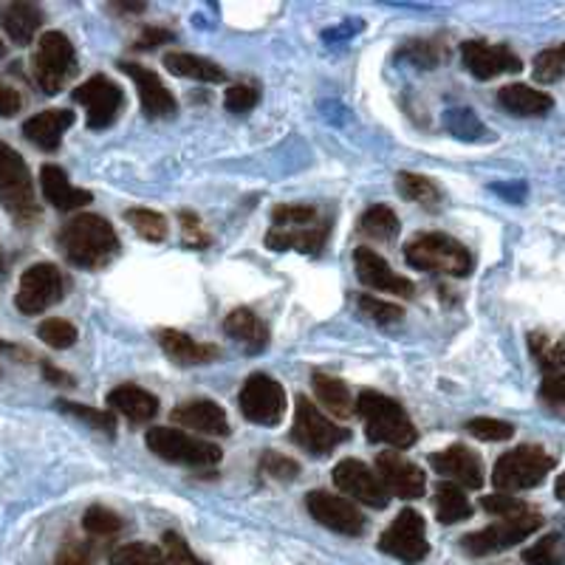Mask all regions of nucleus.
<instances>
[{"mask_svg":"<svg viewBox=\"0 0 565 565\" xmlns=\"http://www.w3.org/2000/svg\"><path fill=\"white\" fill-rule=\"evenodd\" d=\"M110 565H164V554L150 543H128L110 554Z\"/></svg>","mask_w":565,"mask_h":565,"instance_id":"40","label":"nucleus"},{"mask_svg":"<svg viewBox=\"0 0 565 565\" xmlns=\"http://www.w3.org/2000/svg\"><path fill=\"white\" fill-rule=\"evenodd\" d=\"M23 108V99H20L18 90L12 85L0 83V116H14Z\"/></svg>","mask_w":565,"mask_h":565,"instance_id":"55","label":"nucleus"},{"mask_svg":"<svg viewBox=\"0 0 565 565\" xmlns=\"http://www.w3.org/2000/svg\"><path fill=\"white\" fill-rule=\"evenodd\" d=\"M447 122H450L452 134L461 136V139H476V136L483 134L481 122H478L476 114H472V110H463V108H461V110H452L450 119H447Z\"/></svg>","mask_w":565,"mask_h":565,"instance_id":"51","label":"nucleus"},{"mask_svg":"<svg viewBox=\"0 0 565 565\" xmlns=\"http://www.w3.org/2000/svg\"><path fill=\"white\" fill-rule=\"evenodd\" d=\"M405 260L418 271H436V275L467 277L472 271V255L461 241L444 235V232H418L407 241Z\"/></svg>","mask_w":565,"mask_h":565,"instance_id":"3","label":"nucleus"},{"mask_svg":"<svg viewBox=\"0 0 565 565\" xmlns=\"http://www.w3.org/2000/svg\"><path fill=\"white\" fill-rule=\"evenodd\" d=\"M0 54H3V43H0Z\"/></svg>","mask_w":565,"mask_h":565,"instance_id":"61","label":"nucleus"},{"mask_svg":"<svg viewBox=\"0 0 565 565\" xmlns=\"http://www.w3.org/2000/svg\"><path fill=\"white\" fill-rule=\"evenodd\" d=\"M161 554H164V565H206L199 554H193V548L186 546L184 537L175 532L164 534V543H161Z\"/></svg>","mask_w":565,"mask_h":565,"instance_id":"45","label":"nucleus"},{"mask_svg":"<svg viewBox=\"0 0 565 565\" xmlns=\"http://www.w3.org/2000/svg\"><path fill=\"white\" fill-rule=\"evenodd\" d=\"M145 441H148L150 452H156V456L170 463H181V467L212 469L218 467L221 458H224L218 444L199 441V438L173 430V427H150Z\"/></svg>","mask_w":565,"mask_h":565,"instance_id":"7","label":"nucleus"},{"mask_svg":"<svg viewBox=\"0 0 565 565\" xmlns=\"http://www.w3.org/2000/svg\"><path fill=\"white\" fill-rule=\"evenodd\" d=\"M543 526V514L532 512L521 514V518H507V521L494 523V526L481 529V532H472L461 540V548L472 557H489V554H498L503 548H512L518 543L534 534Z\"/></svg>","mask_w":565,"mask_h":565,"instance_id":"9","label":"nucleus"},{"mask_svg":"<svg viewBox=\"0 0 565 565\" xmlns=\"http://www.w3.org/2000/svg\"><path fill=\"white\" fill-rule=\"evenodd\" d=\"M7 348H9V345H7V342H3V340H0V351H7Z\"/></svg>","mask_w":565,"mask_h":565,"instance_id":"60","label":"nucleus"},{"mask_svg":"<svg viewBox=\"0 0 565 565\" xmlns=\"http://www.w3.org/2000/svg\"><path fill=\"white\" fill-rule=\"evenodd\" d=\"M40 186H43L45 201L60 212L83 210V206H88L90 201H94V195H90L88 190H77V186L71 184L65 170L57 168V164H45V168H40Z\"/></svg>","mask_w":565,"mask_h":565,"instance_id":"23","label":"nucleus"},{"mask_svg":"<svg viewBox=\"0 0 565 565\" xmlns=\"http://www.w3.org/2000/svg\"><path fill=\"white\" fill-rule=\"evenodd\" d=\"M224 331L230 340L241 342L246 348V353H260L269 345V328L255 311L249 309H235L224 320Z\"/></svg>","mask_w":565,"mask_h":565,"instance_id":"27","label":"nucleus"},{"mask_svg":"<svg viewBox=\"0 0 565 565\" xmlns=\"http://www.w3.org/2000/svg\"><path fill=\"white\" fill-rule=\"evenodd\" d=\"M260 469H264L266 476L275 478V481H295L297 476H300V467H297V461H291V458L280 456V452H264L260 456Z\"/></svg>","mask_w":565,"mask_h":565,"instance_id":"47","label":"nucleus"},{"mask_svg":"<svg viewBox=\"0 0 565 565\" xmlns=\"http://www.w3.org/2000/svg\"><path fill=\"white\" fill-rule=\"evenodd\" d=\"M444 49L436 40H411L398 49V57L407 60V63L418 65V68H436L444 60Z\"/></svg>","mask_w":565,"mask_h":565,"instance_id":"37","label":"nucleus"},{"mask_svg":"<svg viewBox=\"0 0 565 565\" xmlns=\"http://www.w3.org/2000/svg\"><path fill=\"white\" fill-rule=\"evenodd\" d=\"M554 492H557L559 501L565 503V476H559V478H557V487H554Z\"/></svg>","mask_w":565,"mask_h":565,"instance_id":"58","label":"nucleus"},{"mask_svg":"<svg viewBox=\"0 0 565 565\" xmlns=\"http://www.w3.org/2000/svg\"><path fill=\"white\" fill-rule=\"evenodd\" d=\"M71 97H74V103L85 105V110H88V128L94 130H103L108 128V125H114L116 116L122 114L125 105L122 88H119L114 79L103 77V74L77 85Z\"/></svg>","mask_w":565,"mask_h":565,"instance_id":"14","label":"nucleus"},{"mask_svg":"<svg viewBox=\"0 0 565 565\" xmlns=\"http://www.w3.org/2000/svg\"><path fill=\"white\" fill-rule=\"evenodd\" d=\"M334 483L353 498V501L365 503L373 509H385L391 503V492L385 489V483L380 481V476L373 472L367 463L356 461V458H345L334 467Z\"/></svg>","mask_w":565,"mask_h":565,"instance_id":"15","label":"nucleus"},{"mask_svg":"<svg viewBox=\"0 0 565 565\" xmlns=\"http://www.w3.org/2000/svg\"><path fill=\"white\" fill-rule=\"evenodd\" d=\"M164 68L173 71L175 77L195 79V83H224L226 71L218 63H212L206 57H195V54L173 52L164 57Z\"/></svg>","mask_w":565,"mask_h":565,"instance_id":"30","label":"nucleus"},{"mask_svg":"<svg viewBox=\"0 0 565 565\" xmlns=\"http://www.w3.org/2000/svg\"><path fill=\"white\" fill-rule=\"evenodd\" d=\"M119 71H125L130 79H134L136 90H139V99H141V108L150 119H168V116L175 114V97L164 88L159 77H156L153 71L145 68L139 63H119Z\"/></svg>","mask_w":565,"mask_h":565,"instance_id":"20","label":"nucleus"},{"mask_svg":"<svg viewBox=\"0 0 565 565\" xmlns=\"http://www.w3.org/2000/svg\"><path fill=\"white\" fill-rule=\"evenodd\" d=\"M40 23H43V12L34 3H9L0 12V26L9 34L14 45H29L38 34Z\"/></svg>","mask_w":565,"mask_h":565,"instance_id":"29","label":"nucleus"},{"mask_svg":"<svg viewBox=\"0 0 565 565\" xmlns=\"http://www.w3.org/2000/svg\"><path fill=\"white\" fill-rule=\"evenodd\" d=\"M498 103H501L503 110L514 116H543L552 110L554 99L543 94V90L532 88V85L512 83L498 90Z\"/></svg>","mask_w":565,"mask_h":565,"instance_id":"28","label":"nucleus"},{"mask_svg":"<svg viewBox=\"0 0 565 565\" xmlns=\"http://www.w3.org/2000/svg\"><path fill=\"white\" fill-rule=\"evenodd\" d=\"M526 565H563L565 563V540L559 534L540 537L532 548L523 552Z\"/></svg>","mask_w":565,"mask_h":565,"instance_id":"36","label":"nucleus"},{"mask_svg":"<svg viewBox=\"0 0 565 565\" xmlns=\"http://www.w3.org/2000/svg\"><path fill=\"white\" fill-rule=\"evenodd\" d=\"M108 405L134 424H145L159 413V398L139 385H119L108 393Z\"/></svg>","mask_w":565,"mask_h":565,"instance_id":"26","label":"nucleus"},{"mask_svg":"<svg viewBox=\"0 0 565 565\" xmlns=\"http://www.w3.org/2000/svg\"><path fill=\"white\" fill-rule=\"evenodd\" d=\"M65 277L54 264H34L20 277V289L14 295V306L20 315H43L54 302L63 300Z\"/></svg>","mask_w":565,"mask_h":565,"instance_id":"10","label":"nucleus"},{"mask_svg":"<svg viewBox=\"0 0 565 565\" xmlns=\"http://www.w3.org/2000/svg\"><path fill=\"white\" fill-rule=\"evenodd\" d=\"M241 413L252 424H264V427H277L286 413V391L269 373H252L244 382L238 396Z\"/></svg>","mask_w":565,"mask_h":565,"instance_id":"11","label":"nucleus"},{"mask_svg":"<svg viewBox=\"0 0 565 565\" xmlns=\"http://www.w3.org/2000/svg\"><path fill=\"white\" fill-rule=\"evenodd\" d=\"M331 221H320L315 226H271L266 235V246L275 252H302V255H320L326 246Z\"/></svg>","mask_w":565,"mask_h":565,"instance_id":"21","label":"nucleus"},{"mask_svg":"<svg viewBox=\"0 0 565 565\" xmlns=\"http://www.w3.org/2000/svg\"><path fill=\"white\" fill-rule=\"evenodd\" d=\"M156 340H159L161 351L168 353L173 362H179V365H206V362L218 360V348L206 345V342H195L193 337L181 334L175 328H161Z\"/></svg>","mask_w":565,"mask_h":565,"instance_id":"25","label":"nucleus"},{"mask_svg":"<svg viewBox=\"0 0 565 565\" xmlns=\"http://www.w3.org/2000/svg\"><path fill=\"white\" fill-rule=\"evenodd\" d=\"M540 396H543L546 405L565 411V373H552V376H546L543 385H540Z\"/></svg>","mask_w":565,"mask_h":565,"instance_id":"53","label":"nucleus"},{"mask_svg":"<svg viewBox=\"0 0 565 565\" xmlns=\"http://www.w3.org/2000/svg\"><path fill=\"white\" fill-rule=\"evenodd\" d=\"M315 393L331 416L348 418L353 411H356L353 393L348 391L345 382L331 376V373H315Z\"/></svg>","mask_w":565,"mask_h":565,"instance_id":"31","label":"nucleus"},{"mask_svg":"<svg viewBox=\"0 0 565 565\" xmlns=\"http://www.w3.org/2000/svg\"><path fill=\"white\" fill-rule=\"evenodd\" d=\"M380 552L407 565L422 563L430 554V543L424 537V518L416 509H402L396 521L380 537Z\"/></svg>","mask_w":565,"mask_h":565,"instance_id":"12","label":"nucleus"},{"mask_svg":"<svg viewBox=\"0 0 565 565\" xmlns=\"http://www.w3.org/2000/svg\"><path fill=\"white\" fill-rule=\"evenodd\" d=\"M60 249L65 260L79 269H103L119 252V238L103 215L83 212L60 230Z\"/></svg>","mask_w":565,"mask_h":565,"instance_id":"1","label":"nucleus"},{"mask_svg":"<svg viewBox=\"0 0 565 565\" xmlns=\"http://www.w3.org/2000/svg\"><path fill=\"white\" fill-rule=\"evenodd\" d=\"M306 509L317 523L337 534H348V537H360L365 529V514L356 509V503L342 498V494L326 492V489H315L306 494Z\"/></svg>","mask_w":565,"mask_h":565,"instance_id":"13","label":"nucleus"},{"mask_svg":"<svg viewBox=\"0 0 565 565\" xmlns=\"http://www.w3.org/2000/svg\"><path fill=\"white\" fill-rule=\"evenodd\" d=\"M43 367H45V380L54 382V385H63V387L74 385V380H71V376H65L63 371H57V367H52V365H43Z\"/></svg>","mask_w":565,"mask_h":565,"instance_id":"57","label":"nucleus"},{"mask_svg":"<svg viewBox=\"0 0 565 565\" xmlns=\"http://www.w3.org/2000/svg\"><path fill=\"white\" fill-rule=\"evenodd\" d=\"M351 438V430L342 424L331 422L309 396H297L295 424H291V441L311 456H328L342 441Z\"/></svg>","mask_w":565,"mask_h":565,"instance_id":"4","label":"nucleus"},{"mask_svg":"<svg viewBox=\"0 0 565 565\" xmlns=\"http://www.w3.org/2000/svg\"><path fill=\"white\" fill-rule=\"evenodd\" d=\"M125 218H128V224L134 226L136 235L150 241V244H161V241L168 238V218H164L161 212L136 206V210L125 212Z\"/></svg>","mask_w":565,"mask_h":565,"instance_id":"35","label":"nucleus"},{"mask_svg":"<svg viewBox=\"0 0 565 565\" xmlns=\"http://www.w3.org/2000/svg\"><path fill=\"white\" fill-rule=\"evenodd\" d=\"M402 230L398 215L387 204L367 206L360 218V235L362 238H376V241H393Z\"/></svg>","mask_w":565,"mask_h":565,"instance_id":"33","label":"nucleus"},{"mask_svg":"<svg viewBox=\"0 0 565 565\" xmlns=\"http://www.w3.org/2000/svg\"><path fill=\"white\" fill-rule=\"evenodd\" d=\"M532 348L543 365L557 373H565V342H546L540 340V337H532Z\"/></svg>","mask_w":565,"mask_h":565,"instance_id":"49","label":"nucleus"},{"mask_svg":"<svg viewBox=\"0 0 565 565\" xmlns=\"http://www.w3.org/2000/svg\"><path fill=\"white\" fill-rule=\"evenodd\" d=\"M54 565H97V557L85 543H65L57 552Z\"/></svg>","mask_w":565,"mask_h":565,"instance_id":"52","label":"nucleus"},{"mask_svg":"<svg viewBox=\"0 0 565 565\" xmlns=\"http://www.w3.org/2000/svg\"><path fill=\"white\" fill-rule=\"evenodd\" d=\"M433 469L438 476L450 478V483L467 489H481L483 487V463L476 450H469L467 444H452L447 450L433 452L430 456Z\"/></svg>","mask_w":565,"mask_h":565,"instance_id":"18","label":"nucleus"},{"mask_svg":"<svg viewBox=\"0 0 565 565\" xmlns=\"http://www.w3.org/2000/svg\"><path fill=\"white\" fill-rule=\"evenodd\" d=\"M271 221H275V226H315L326 221V215L306 204H280L271 210Z\"/></svg>","mask_w":565,"mask_h":565,"instance_id":"41","label":"nucleus"},{"mask_svg":"<svg viewBox=\"0 0 565 565\" xmlns=\"http://www.w3.org/2000/svg\"><path fill=\"white\" fill-rule=\"evenodd\" d=\"M554 469V458L548 456L543 447L534 444H523L514 447L512 452L498 458L492 472V483L501 492H521V489H532L537 483L546 481V476Z\"/></svg>","mask_w":565,"mask_h":565,"instance_id":"5","label":"nucleus"},{"mask_svg":"<svg viewBox=\"0 0 565 565\" xmlns=\"http://www.w3.org/2000/svg\"><path fill=\"white\" fill-rule=\"evenodd\" d=\"M38 337L52 348H71L77 342V328L71 326L68 320H45L43 326L38 328Z\"/></svg>","mask_w":565,"mask_h":565,"instance_id":"46","label":"nucleus"},{"mask_svg":"<svg viewBox=\"0 0 565 565\" xmlns=\"http://www.w3.org/2000/svg\"><path fill=\"white\" fill-rule=\"evenodd\" d=\"M472 514V507H469L467 494H463L461 487L450 481H441L436 489V518L444 526H452V523L467 521Z\"/></svg>","mask_w":565,"mask_h":565,"instance_id":"32","label":"nucleus"},{"mask_svg":"<svg viewBox=\"0 0 565 565\" xmlns=\"http://www.w3.org/2000/svg\"><path fill=\"white\" fill-rule=\"evenodd\" d=\"M396 190L402 193V199L413 201V204H422L424 210H436L441 204V193L430 179H424L418 173H398L396 175Z\"/></svg>","mask_w":565,"mask_h":565,"instance_id":"34","label":"nucleus"},{"mask_svg":"<svg viewBox=\"0 0 565 565\" xmlns=\"http://www.w3.org/2000/svg\"><path fill=\"white\" fill-rule=\"evenodd\" d=\"M360 309L365 311L371 320L382 322V326H391V322L402 320V315H405V311H402V306H391V302H382V300H376V297H367V295L360 297Z\"/></svg>","mask_w":565,"mask_h":565,"instance_id":"48","label":"nucleus"},{"mask_svg":"<svg viewBox=\"0 0 565 565\" xmlns=\"http://www.w3.org/2000/svg\"><path fill=\"white\" fill-rule=\"evenodd\" d=\"M356 413L365 422L367 441L391 444L396 450H407L418 441L416 424L411 422L407 411L391 396L376 391H362L356 396Z\"/></svg>","mask_w":565,"mask_h":565,"instance_id":"2","label":"nucleus"},{"mask_svg":"<svg viewBox=\"0 0 565 565\" xmlns=\"http://www.w3.org/2000/svg\"><path fill=\"white\" fill-rule=\"evenodd\" d=\"M34 79L45 94H60L74 74H77V54L63 32H45L38 43L32 60Z\"/></svg>","mask_w":565,"mask_h":565,"instance_id":"8","label":"nucleus"},{"mask_svg":"<svg viewBox=\"0 0 565 565\" xmlns=\"http://www.w3.org/2000/svg\"><path fill=\"white\" fill-rule=\"evenodd\" d=\"M376 476L385 483L387 492L405 498V501H416L427 489L424 469L413 463L411 458L398 456V452H380L376 456Z\"/></svg>","mask_w":565,"mask_h":565,"instance_id":"17","label":"nucleus"},{"mask_svg":"<svg viewBox=\"0 0 565 565\" xmlns=\"http://www.w3.org/2000/svg\"><path fill=\"white\" fill-rule=\"evenodd\" d=\"M181 230H184V241L190 246L210 244V235H206L204 226H201V218L199 215H193V212H181Z\"/></svg>","mask_w":565,"mask_h":565,"instance_id":"54","label":"nucleus"},{"mask_svg":"<svg viewBox=\"0 0 565 565\" xmlns=\"http://www.w3.org/2000/svg\"><path fill=\"white\" fill-rule=\"evenodd\" d=\"M168 40H173V34H170L168 29H145L136 45H139V49H153V45L168 43Z\"/></svg>","mask_w":565,"mask_h":565,"instance_id":"56","label":"nucleus"},{"mask_svg":"<svg viewBox=\"0 0 565 565\" xmlns=\"http://www.w3.org/2000/svg\"><path fill=\"white\" fill-rule=\"evenodd\" d=\"M0 201L18 221H34L40 215L32 173L23 156L7 141H0Z\"/></svg>","mask_w":565,"mask_h":565,"instance_id":"6","label":"nucleus"},{"mask_svg":"<svg viewBox=\"0 0 565 565\" xmlns=\"http://www.w3.org/2000/svg\"><path fill=\"white\" fill-rule=\"evenodd\" d=\"M461 60L467 71L476 79H492L501 74H518L523 68L521 57L507 49V45H494L487 40H467L461 45Z\"/></svg>","mask_w":565,"mask_h":565,"instance_id":"16","label":"nucleus"},{"mask_svg":"<svg viewBox=\"0 0 565 565\" xmlns=\"http://www.w3.org/2000/svg\"><path fill=\"white\" fill-rule=\"evenodd\" d=\"M173 422L195 433H204V436H226L230 433L226 411L210 398H190V402L179 405L173 411Z\"/></svg>","mask_w":565,"mask_h":565,"instance_id":"22","label":"nucleus"},{"mask_svg":"<svg viewBox=\"0 0 565 565\" xmlns=\"http://www.w3.org/2000/svg\"><path fill=\"white\" fill-rule=\"evenodd\" d=\"M257 88L255 85H232L230 90H226V97H224V105L226 110H232V114H246V110H252L257 105Z\"/></svg>","mask_w":565,"mask_h":565,"instance_id":"50","label":"nucleus"},{"mask_svg":"<svg viewBox=\"0 0 565 565\" xmlns=\"http://www.w3.org/2000/svg\"><path fill=\"white\" fill-rule=\"evenodd\" d=\"M353 266H356V275L365 286L376 291H387V295L396 297H413L416 289H413V282L407 277H398L396 271L387 266V260L382 255H376L367 246H360V249H353Z\"/></svg>","mask_w":565,"mask_h":565,"instance_id":"19","label":"nucleus"},{"mask_svg":"<svg viewBox=\"0 0 565 565\" xmlns=\"http://www.w3.org/2000/svg\"><path fill=\"white\" fill-rule=\"evenodd\" d=\"M71 125H74V110L52 108L32 116V119L23 125V136H26L32 145H38L40 150H49V153H52V150L60 148V141L68 134Z\"/></svg>","mask_w":565,"mask_h":565,"instance_id":"24","label":"nucleus"},{"mask_svg":"<svg viewBox=\"0 0 565 565\" xmlns=\"http://www.w3.org/2000/svg\"><path fill=\"white\" fill-rule=\"evenodd\" d=\"M469 436H476L478 441H509L514 436V427L503 418L478 416L467 424Z\"/></svg>","mask_w":565,"mask_h":565,"instance_id":"43","label":"nucleus"},{"mask_svg":"<svg viewBox=\"0 0 565 565\" xmlns=\"http://www.w3.org/2000/svg\"><path fill=\"white\" fill-rule=\"evenodd\" d=\"M57 411H63V413H68V416L79 418V422L90 424V427L99 433H108V436H114L116 433V418L110 416V413L94 411V407H88V405H74V402H65V398H60L57 402Z\"/></svg>","mask_w":565,"mask_h":565,"instance_id":"42","label":"nucleus"},{"mask_svg":"<svg viewBox=\"0 0 565 565\" xmlns=\"http://www.w3.org/2000/svg\"><path fill=\"white\" fill-rule=\"evenodd\" d=\"M83 529L90 537H116L122 532V518L114 512V509L105 507H90L83 514Z\"/></svg>","mask_w":565,"mask_h":565,"instance_id":"38","label":"nucleus"},{"mask_svg":"<svg viewBox=\"0 0 565 565\" xmlns=\"http://www.w3.org/2000/svg\"><path fill=\"white\" fill-rule=\"evenodd\" d=\"M7 269V260H3V252H0V271Z\"/></svg>","mask_w":565,"mask_h":565,"instance_id":"59","label":"nucleus"},{"mask_svg":"<svg viewBox=\"0 0 565 565\" xmlns=\"http://www.w3.org/2000/svg\"><path fill=\"white\" fill-rule=\"evenodd\" d=\"M481 509L489 514H498L501 521H507V518H521V514L532 512V507H529V503L518 501V498H512V494H507V492L487 494V498H481Z\"/></svg>","mask_w":565,"mask_h":565,"instance_id":"44","label":"nucleus"},{"mask_svg":"<svg viewBox=\"0 0 565 565\" xmlns=\"http://www.w3.org/2000/svg\"><path fill=\"white\" fill-rule=\"evenodd\" d=\"M565 77V43L546 49L534 57V79L537 83H557Z\"/></svg>","mask_w":565,"mask_h":565,"instance_id":"39","label":"nucleus"}]
</instances>
